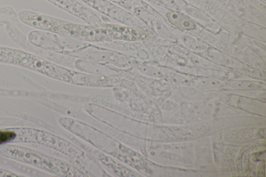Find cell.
I'll list each match as a JSON object with an SVG mask.
<instances>
[{
    "mask_svg": "<svg viewBox=\"0 0 266 177\" xmlns=\"http://www.w3.org/2000/svg\"><path fill=\"white\" fill-rule=\"evenodd\" d=\"M139 70L145 75L150 77L161 79L164 77L163 72L159 68L149 65V64H142L139 67Z\"/></svg>",
    "mask_w": 266,
    "mask_h": 177,
    "instance_id": "10",
    "label": "cell"
},
{
    "mask_svg": "<svg viewBox=\"0 0 266 177\" xmlns=\"http://www.w3.org/2000/svg\"><path fill=\"white\" fill-rule=\"evenodd\" d=\"M225 87L228 89L238 91H264L266 85L263 81L257 80L233 79L227 80Z\"/></svg>",
    "mask_w": 266,
    "mask_h": 177,
    "instance_id": "2",
    "label": "cell"
},
{
    "mask_svg": "<svg viewBox=\"0 0 266 177\" xmlns=\"http://www.w3.org/2000/svg\"><path fill=\"white\" fill-rule=\"evenodd\" d=\"M197 89L202 91L218 90L225 87V84L219 79L202 78L194 80V85Z\"/></svg>",
    "mask_w": 266,
    "mask_h": 177,
    "instance_id": "5",
    "label": "cell"
},
{
    "mask_svg": "<svg viewBox=\"0 0 266 177\" xmlns=\"http://www.w3.org/2000/svg\"><path fill=\"white\" fill-rule=\"evenodd\" d=\"M17 134L12 131L0 132V144L13 140Z\"/></svg>",
    "mask_w": 266,
    "mask_h": 177,
    "instance_id": "11",
    "label": "cell"
},
{
    "mask_svg": "<svg viewBox=\"0 0 266 177\" xmlns=\"http://www.w3.org/2000/svg\"><path fill=\"white\" fill-rule=\"evenodd\" d=\"M244 35L265 42L266 39V29L254 25H246L243 28Z\"/></svg>",
    "mask_w": 266,
    "mask_h": 177,
    "instance_id": "7",
    "label": "cell"
},
{
    "mask_svg": "<svg viewBox=\"0 0 266 177\" xmlns=\"http://www.w3.org/2000/svg\"><path fill=\"white\" fill-rule=\"evenodd\" d=\"M238 71L241 74L257 80L265 81L266 80L265 72L260 69L246 66L244 68L238 70Z\"/></svg>",
    "mask_w": 266,
    "mask_h": 177,
    "instance_id": "9",
    "label": "cell"
},
{
    "mask_svg": "<svg viewBox=\"0 0 266 177\" xmlns=\"http://www.w3.org/2000/svg\"><path fill=\"white\" fill-rule=\"evenodd\" d=\"M166 16L168 21L177 28L186 31L196 29L195 23L182 14L171 11L168 12Z\"/></svg>",
    "mask_w": 266,
    "mask_h": 177,
    "instance_id": "3",
    "label": "cell"
},
{
    "mask_svg": "<svg viewBox=\"0 0 266 177\" xmlns=\"http://www.w3.org/2000/svg\"><path fill=\"white\" fill-rule=\"evenodd\" d=\"M182 43L189 50L197 52H205L209 48L208 44L199 39L184 35L181 37Z\"/></svg>",
    "mask_w": 266,
    "mask_h": 177,
    "instance_id": "6",
    "label": "cell"
},
{
    "mask_svg": "<svg viewBox=\"0 0 266 177\" xmlns=\"http://www.w3.org/2000/svg\"><path fill=\"white\" fill-rule=\"evenodd\" d=\"M205 55L209 61L225 68L238 71L246 66L239 59L214 48L209 47Z\"/></svg>",
    "mask_w": 266,
    "mask_h": 177,
    "instance_id": "1",
    "label": "cell"
},
{
    "mask_svg": "<svg viewBox=\"0 0 266 177\" xmlns=\"http://www.w3.org/2000/svg\"><path fill=\"white\" fill-rule=\"evenodd\" d=\"M53 38L56 42H57L62 48L65 47L69 49H78L85 45V44L82 42L78 41L77 40L71 39L61 36L53 35Z\"/></svg>",
    "mask_w": 266,
    "mask_h": 177,
    "instance_id": "8",
    "label": "cell"
},
{
    "mask_svg": "<svg viewBox=\"0 0 266 177\" xmlns=\"http://www.w3.org/2000/svg\"><path fill=\"white\" fill-rule=\"evenodd\" d=\"M18 176L6 171L0 169V177H16Z\"/></svg>",
    "mask_w": 266,
    "mask_h": 177,
    "instance_id": "12",
    "label": "cell"
},
{
    "mask_svg": "<svg viewBox=\"0 0 266 177\" xmlns=\"http://www.w3.org/2000/svg\"><path fill=\"white\" fill-rule=\"evenodd\" d=\"M168 81L172 85L180 87H191L194 85V80L180 72L169 71L166 74Z\"/></svg>",
    "mask_w": 266,
    "mask_h": 177,
    "instance_id": "4",
    "label": "cell"
}]
</instances>
